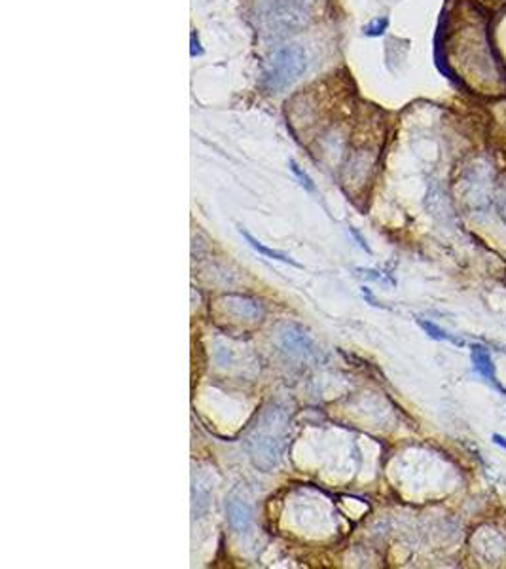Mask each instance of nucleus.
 <instances>
[{
    "label": "nucleus",
    "instance_id": "nucleus-2",
    "mask_svg": "<svg viewBox=\"0 0 506 569\" xmlns=\"http://www.w3.org/2000/svg\"><path fill=\"white\" fill-rule=\"evenodd\" d=\"M465 186H467V196H469L470 203L476 209H485L489 203V196H491V169L487 171L485 163L472 165L465 177Z\"/></svg>",
    "mask_w": 506,
    "mask_h": 569
},
{
    "label": "nucleus",
    "instance_id": "nucleus-3",
    "mask_svg": "<svg viewBox=\"0 0 506 569\" xmlns=\"http://www.w3.org/2000/svg\"><path fill=\"white\" fill-rule=\"evenodd\" d=\"M470 359H472V366H474V370H476L478 374L484 377L485 382L491 385V387H495L497 391L506 395V387L500 384L499 377H497V369H495V364H493L489 349L485 348V346H482V344H474V346H470Z\"/></svg>",
    "mask_w": 506,
    "mask_h": 569
},
{
    "label": "nucleus",
    "instance_id": "nucleus-7",
    "mask_svg": "<svg viewBox=\"0 0 506 569\" xmlns=\"http://www.w3.org/2000/svg\"><path fill=\"white\" fill-rule=\"evenodd\" d=\"M387 27H389V19L387 17H377V19L370 21L364 27V35H368V37H382L383 32L387 30Z\"/></svg>",
    "mask_w": 506,
    "mask_h": 569
},
{
    "label": "nucleus",
    "instance_id": "nucleus-9",
    "mask_svg": "<svg viewBox=\"0 0 506 569\" xmlns=\"http://www.w3.org/2000/svg\"><path fill=\"white\" fill-rule=\"evenodd\" d=\"M497 207H499L500 218H503L506 224V188H503V192H500L499 201H497Z\"/></svg>",
    "mask_w": 506,
    "mask_h": 569
},
{
    "label": "nucleus",
    "instance_id": "nucleus-4",
    "mask_svg": "<svg viewBox=\"0 0 506 569\" xmlns=\"http://www.w3.org/2000/svg\"><path fill=\"white\" fill-rule=\"evenodd\" d=\"M226 510H227V520L234 530L237 532H245L247 528L250 525V520H252V510L247 503L239 501V499H229L226 503Z\"/></svg>",
    "mask_w": 506,
    "mask_h": 569
},
{
    "label": "nucleus",
    "instance_id": "nucleus-11",
    "mask_svg": "<svg viewBox=\"0 0 506 569\" xmlns=\"http://www.w3.org/2000/svg\"><path fill=\"white\" fill-rule=\"evenodd\" d=\"M493 442L499 444L500 448H505V450H506V438H505V436H500L499 433H495V435H493Z\"/></svg>",
    "mask_w": 506,
    "mask_h": 569
},
{
    "label": "nucleus",
    "instance_id": "nucleus-8",
    "mask_svg": "<svg viewBox=\"0 0 506 569\" xmlns=\"http://www.w3.org/2000/svg\"><path fill=\"white\" fill-rule=\"evenodd\" d=\"M290 169H292V173L296 175V177L300 178V185L306 188V190H309V192H315V185H313V180L303 173V171L296 165V162H290Z\"/></svg>",
    "mask_w": 506,
    "mask_h": 569
},
{
    "label": "nucleus",
    "instance_id": "nucleus-10",
    "mask_svg": "<svg viewBox=\"0 0 506 569\" xmlns=\"http://www.w3.org/2000/svg\"><path fill=\"white\" fill-rule=\"evenodd\" d=\"M349 232H351L353 236H355V239L359 241V245H360V247H362V249H364V251H366V252H372V251H370V247H368V245H366V239H362V236H360V234H359V232H357V230H355V228H349Z\"/></svg>",
    "mask_w": 506,
    "mask_h": 569
},
{
    "label": "nucleus",
    "instance_id": "nucleus-5",
    "mask_svg": "<svg viewBox=\"0 0 506 569\" xmlns=\"http://www.w3.org/2000/svg\"><path fill=\"white\" fill-rule=\"evenodd\" d=\"M239 234H241V236L245 237L247 241H249V245H250V247H252V249H254V251L262 252V254H265L268 259L279 260V262H285V264H290V266H294V268H301V264H298V262H296V260H294V259H290V256H286L285 252L273 251V249H270V247H265V245L260 243L258 239H254V237L250 236V234H249V232H247V230L239 228Z\"/></svg>",
    "mask_w": 506,
    "mask_h": 569
},
{
    "label": "nucleus",
    "instance_id": "nucleus-6",
    "mask_svg": "<svg viewBox=\"0 0 506 569\" xmlns=\"http://www.w3.org/2000/svg\"><path fill=\"white\" fill-rule=\"evenodd\" d=\"M418 325L425 330L433 340H438V342H449V344H453V346H457V348H462L465 346V340H461L459 336H455V334H449L448 330H444V328H440L438 325H434V323H431V321H425V319H418Z\"/></svg>",
    "mask_w": 506,
    "mask_h": 569
},
{
    "label": "nucleus",
    "instance_id": "nucleus-1",
    "mask_svg": "<svg viewBox=\"0 0 506 569\" xmlns=\"http://www.w3.org/2000/svg\"><path fill=\"white\" fill-rule=\"evenodd\" d=\"M306 71V53L298 46H286L270 63L265 71V88L270 91H279L298 80Z\"/></svg>",
    "mask_w": 506,
    "mask_h": 569
}]
</instances>
